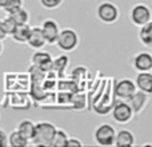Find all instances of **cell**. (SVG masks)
<instances>
[{
  "label": "cell",
  "mask_w": 152,
  "mask_h": 147,
  "mask_svg": "<svg viewBox=\"0 0 152 147\" xmlns=\"http://www.w3.org/2000/svg\"><path fill=\"white\" fill-rule=\"evenodd\" d=\"M68 63H69L68 56L67 55H60V56H58L56 59H52L51 70H53V71H56V72L63 74L67 70V67H68Z\"/></svg>",
  "instance_id": "cell-21"
},
{
  "label": "cell",
  "mask_w": 152,
  "mask_h": 147,
  "mask_svg": "<svg viewBox=\"0 0 152 147\" xmlns=\"http://www.w3.org/2000/svg\"><path fill=\"white\" fill-rule=\"evenodd\" d=\"M129 20L134 26L142 27L147 24L148 21H152V12L150 5L144 3H137L129 11Z\"/></svg>",
  "instance_id": "cell-5"
},
{
  "label": "cell",
  "mask_w": 152,
  "mask_h": 147,
  "mask_svg": "<svg viewBox=\"0 0 152 147\" xmlns=\"http://www.w3.org/2000/svg\"><path fill=\"white\" fill-rule=\"evenodd\" d=\"M8 146V134L4 130L0 129V147Z\"/></svg>",
  "instance_id": "cell-25"
},
{
  "label": "cell",
  "mask_w": 152,
  "mask_h": 147,
  "mask_svg": "<svg viewBox=\"0 0 152 147\" xmlns=\"http://www.w3.org/2000/svg\"><path fill=\"white\" fill-rule=\"evenodd\" d=\"M8 15H10L11 18L13 19V21H15L18 26H19V24H27V23H29V12L24 7H20L19 10L13 11V12L8 13Z\"/></svg>",
  "instance_id": "cell-19"
},
{
  "label": "cell",
  "mask_w": 152,
  "mask_h": 147,
  "mask_svg": "<svg viewBox=\"0 0 152 147\" xmlns=\"http://www.w3.org/2000/svg\"><path fill=\"white\" fill-rule=\"evenodd\" d=\"M1 23H3V27H4V29H5V32H7L8 36H11V34L15 31L16 26H18V24L13 21V19L11 18L10 15H7L5 18H3L1 19Z\"/></svg>",
  "instance_id": "cell-23"
},
{
  "label": "cell",
  "mask_w": 152,
  "mask_h": 147,
  "mask_svg": "<svg viewBox=\"0 0 152 147\" xmlns=\"http://www.w3.org/2000/svg\"><path fill=\"white\" fill-rule=\"evenodd\" d=\"M136 142V138L135 134L129 130H120V131H116L115 135V146L118 147H128V146H135Z\"/></svg>",
  "instance_id": "cell-14"
},
{
  "label": "cell",
  "mask_w": 152,
  "mask_h": 147,
  "mask_svg": "<svg viewBox=\"0 0 152 147\" xmlns=\"http://www.w3.org/2000/svg\"><path fill=\"white\" fill-rule=\"evenodd\" d=\"M139 34H137V37H139V42L142 43L144 47L151 48L152 47V21H148L147 24L139 27Z\"/></svg>",
  "instance_id": "cell-16"
},
{
  "label": "cell",
  "mask_w": 152,
  "mask_h": 147,
  "mask_svg": "<svg viewBox=\"0 0 152 147\" xmlns=\"http://www.w3.org/2000/svg\"><path fill=\"white\" fill-rule=\"evenodd\" d=\"M112 118L116 123H120V124H127L134 119L135 112L134 110L131 108V106L128 104L127 100H119L113 104L112 107Z\"/></svg>",
  "instance_id": "cell-6"
},
{
  "label": "cell",
  "mask_w": 152,
  "mask_h": 147,
  "mask_svg": "<svg viewBox=\"0 0 152 147\" xmlns=\"http://www.w3.org/2000/svg\"><path fill=\"white\" fill-rule=\"evenodd\" d=\"M66 146H74V147H81L83 146V142L79 139H75V138H68Z\"/></svg>",
  "instance_id": "cell-26"
},
{
  "label": "cell",
  "mask_w": 152,
  "mask_h": 147,
  "mask_svg": "<svg viewBox=\"0 0 152 147\" xmlns=\"http://www.w3.org/2000/svg\"><path fill=\"white\" fill-rule=\"evenodd\" d=\"M96 18L104 24H115L120 18V10L112 1H102L96 7Z\"/></svg>",
  "instance_id": "cell-3"
},
{
  "label": "cell",
  "mask_w": 152,
  "mask_h": 147,
  "mask_svg": "<svg viewBox=\"0 0 152 147\" xmlns=\"http://www.w3.org/2000/svg\"><path fill=\"white\" fill-rule=\"evenodd\" d=\"M150 96H151V95H148V94H145V92L136 90V91H135V94L132 95V96L129 98L127 102H128V104L131 106V108L134 110L135 114H140V112H143V111H144L145 107H147L148 102H150Z\"/></svg>",
  "instance_id": "cell-10"
},
{
  "label": "cell",
  "mask_w": 152,
  "mask_h": 147,
  "mask_svg": "<svg viewBox=\"0 0 152 147\" xmlns=\"http://www.w3.org/2000/svg\"><path fill=\"white\" fill-rule=\"evenodd\" d=\"M55 131H56V126L53 123H51V122H45V121L37 122V123H35V134L31 143L40 147H51Z\"/></svg>",
  "instance_id": "cell-1"
},
{
  "label": "cell",
  "mask_w": 152,
  "mask_h": 147,
  "mask_svg": "<svg viewBox=\"0 0 152 147\" xmlns=\"http://www.w3.org/2000/svg\"><path fill=\"white\" fill-rule=\"evenodd\" d=\"M29 145V140L26 139L18 130H13L8 134V146L12 147H26Z\"/></svg>",
  "instance_id": "cell-18"
},
{
  "label": "cell",
  "mask_w": 152,
  "mask_h": 147,
  "mask_svg": "<svg viewBox=\"0 0 152 147\" xmlns=\"http://www.w3.org/2000/svg\"><path fill=\"white\" fill-rule=\"evenodd\" d=\"M4 52V44H3V40H0V56Z\"/></svg>",
  "instance_id": "cell-28"
},
{
  "label": "cell",
  "mask_w": 152,
  "mask_h": 147,
  "mask_svg": "<svg viewBox=\"0 0 152 147\" xmlns=\"http://www.w3.org/2000/svg\"><path fill=\"white\" fill-rule=\"evenodd\" d=\"M40 28H42V32L45 37L47 44H55L58 35L60 32V26H59L58 21H55L53 19H45L42 23Z\"/></svg>",
  "instance_id": "cell-8"
},
{
  "label": "cell",
  "mask_w": 152,
  "mask_h": 147,
  "mask_svg": "<svg viewBox=\"0 0 152 147\" xmlns=\"http://www.w3.org/2000/svg\"><path fill=\"white\" fill-rule=\"evenodd\" d=\"M115 135L116 130L112 124L102 123L95 129L94 140L99 146H113L115 145Z\"/></svg>",
  "instance_id": "cell-4"
},
{
  "label": "cell",
  "mask_w": 152,
  "mask_h": 147,
  "mask_svg": "<svg viewBox=\"0 0 152 147\" xmlns=\"http://www.w3.org/2000/svg\"><path fill=\"white\" fill-rule=\"evenodd\" d=\"M29 32H31V26L29 23L27 24H19L16 26L15 31L11 34V37L15 43H19V44H24L27 43V39L29 36Z\"/></svg>",
  "instance_id": "cell-15"
},
{
  "label": "cell",
  "mask_w": 152,
  "mask_h": 147,
  "mask_svg": "<svg viewBox=\"0 0 152 147\" xmlns=\"http://www.w3.org/2000/svg\"><path fill=\"white\" fill-rule=\"evenodd\" d=\"M29 48L32 50H43L47 44L45 42V37L42 32V28L40 27H31V32H29V36L27 39V43Z\"/></svg>",
  "instance_id": "cell-11"
},
{
  "label": "cell",
  "mask_w": 152,
  "mask_h": 147,
  "mask_svg": "<svg viewBox=\"0 0 152 147\" xmlns=\"http://www.w3.org/2000/svg\"><path fill=\"white\" fill-rule=\"evenodd\" d=\"M131 63H132L134 70L137 72L152 71V55L148 51H143V52L136 54L132 58Z\"/></svg>",
  "instance_id": "cell-9"
},
{
  "label": "cell",
  "mask_w": 152,
  "mask_h": 147,
  "mask_svg": "<svg viewBox=\"0 0 152 147\" xmlns=\"http://www.w3.org/2000/svg\"><path fill=\"white\" fill-rule=\"evenodd\" d=\"M64 0H39L40 5L45 10H58Z\"/></svg>",
  "instance_id": "cell-24"
},
{
  "label": "cell",
  "mask_w": 152,
  "mask_h": 147,
  "mask_svg": "<svg viewBox=\"0 0 152 147\" xmlns=\"http://www.w3.org/2000/svg\"><path fill=\"white\" fill-rule=\"evenodd\" d=\"M7 37H8V35H7V32H5L4 27H3L1 19H0V40H3V42H4V40L7 39Z\"/></svg>",
  "instance_id": "cell-27"
},
{
  "label": "cell",
  "mask_w": 152,
  "mask_h": 147,
  "mask_svg": "<svg viewBox=\"0 0 152 147\" xmlns=\"http://www.w3.org/2000/svg\"><path fill=\"white\" fill-rule=\"evenodd\" d=\"M135 86L139 91H143L145 94H152V74L151 71L139 72L135 79Z\"/></svg>",
  "instance_id": "cell-13"
},
{
  "label": "cell",
  "mask_w": 152,
  "mask_h": 147,
  "mask_svg": "<svg viewBox=\"0 0 152 147\" xmlns=\"http://www.w3.org/2000/svg\"><path fill=\"white\" fill-rule=\"evenodd\" d=\"M16 130H18L26 139H28L29 143H31L32 138H34V134H35V123L34 122L29 121V119H24V121H21L20 123L18 124V129Z\"/></svg>",
  "instance_id": "cell-17"
},
{
  "label": "cell",
  "mask_w": 152,
  "mask_h": 147,
  "mask_svg": "<svg viewBox=\"0 0 152 147\" xmlns=\"http://www.w3.org/2000/svg\"><path fill=\"white\" fill-rule=\"evenodd\" d=\"M20 7H24V1L23 0H4V5H3L1 10L5 13H11L13 11L19 10Z\"/></svg>",
  "instance_id": "cell-22"
},
{
  "label": "cell",
  "mask_w": 152,
  "mask_h": 147,
  "mask_svg": "<svg viewBox=\"0 0 152 147\" xmlns=\"http://www.w3.org/2000/svg\"><path fill=\"white\" fill-rule=\"evenodd\" d=\"M136 86H135V82L131 80L128 78L120 79L115 83V87H113V94L118 98L119 100H128L132 95L136 91Z\"/></svg>",
  "instance_id": "cell-7"
},
{
  "label": "cell",
  "mask_w": 152,
  "mask_h": 147,
  "mask_svg": "<svg viewBox=\"0 0 152 147\" xmlns=\"http://www.w3.org/2000/svg\"><path fill=\"white\" fill-rule=\"evenodd\" d=\"M31 64L44 71H48L51 70V64H52V55L45 51L36 50V52H34V55L31 56Z\"/></svg>",
  "instance_id": "cell-12"
},
{
  "label": "cell",
  "mask_w": 152,
  "mask_h": 147,
  "mask_svg": "<svg viewBox=\"0 0 152 147\" xmlns=\"http://www.w3.org/2000/svg\"><path fill=\"white\" fill-rule=\"evenodd\" d=\"M3 5H4V0H0V10L3 8Z\"/></svg>",
  "instance_id": "cell-29"
},
{
  "label": "cell",
  "mask_w": 152,
  "mask_h": 147,
  "mask_svg": "<svg viewBox=\"0 0 152 147\" xmlns=\"http://www.w3.org/2000/svg\"><path fill=\"white\" fill-rule=\"evenodd\" d=\"M68 138H69V135L67 134V131H64L63 129H56L55 134H53V138H52L51 147H64L67 145Z\"/></svg>",
  "instance_id": "cell-20"
},
{
  "label": "cell",
  "mask_w": 152,
  "mask_h": 147,
  "mask_svg": "<svg viewBox=\"0 0 152 147\" xmlns=\"http://www.w3.org/2000/svg\"><path fill=\"white\" fill-rule=\"evenodd\" d=\"M79 43H80V37L74 28H60L55 44L63 52H72L79 47Z\"/></svg>",
  "instance_id": "cell-2"
}]
</instances>
